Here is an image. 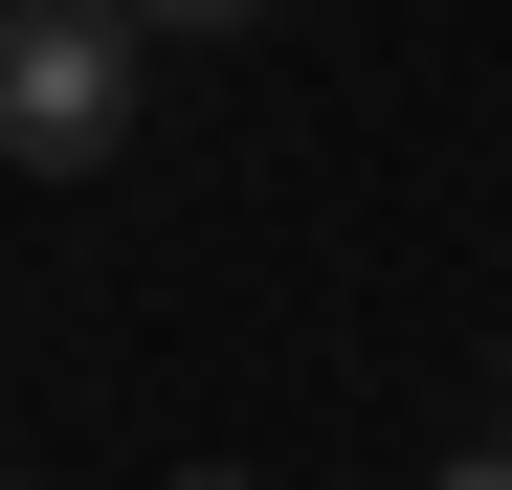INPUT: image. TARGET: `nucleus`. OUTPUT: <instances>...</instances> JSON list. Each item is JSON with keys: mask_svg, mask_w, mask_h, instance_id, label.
Returning <instances> with one entry per match:
<instances>
[{"mask_svg": "<svg viewBox=\"0 0 512 490\" xmlns=\"http://www.w3.org/2000/svg\"><path fill=\"white\" fill-rule=\"evenodd\" d=\"M134 90H156V23H134V0H0V156H23V179L134 156Z\"/></svg>", "mask_w": 512, "mask_h": 490, "instance_id": "nucleus-1", "label": "nucleus"}, {"mask_svg": "<svg viewBox=\"0 0 512 490\" xmlns=\"http://www.w3.org/2000/svg\"><path fill=\"white\" fill-rule=\"evenodd\" d=\"M134 23H268V0H134Z\"/></svg>", "mask_w": 512, "mask_h": 490, "instance_id": "nucleus-2", "label": "nucleus"}, {"mask_svg": "<svg viewBox=\"0 0 512 490\" xmlns=\"http://www.w3.org/2000/svg\"><path fill=\"white\" fill-rule=\"evenodd\" d=\"M423 490H512V446H468V468H423Z\"/></svg>", "mask_w": 512, "mask_h": 490, "instance_id": "nucleus-3", "label": "nucleus"}, {"mask_svg": "<svg viewBox=\"0 0 512 490\" xmlns=\"http://www.w3.org/2000/svg\"><path fill=\"white\" fill-rule=\"evenodd\" d=\"M179 490H268V468H179Z\"/></svg>", "mask_w": 512, "mask_h": 490, "instance_id": "nucleus-4", "label": "nucleus"}]
</instances>
